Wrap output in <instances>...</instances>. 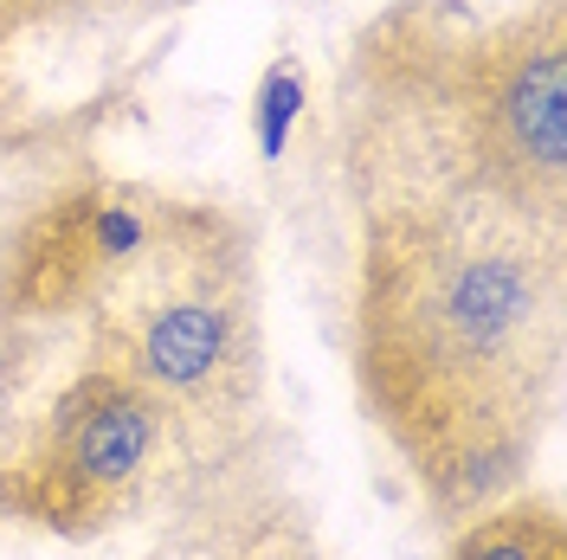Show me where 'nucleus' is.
Masks as SVG:
<instances>
[{
  "label": "nucleus",
  "instance_id": "obj_1",
  "mask_svg": "<svg viewBox=\"0 0 567 560\" xmlns=\"http://www.w3.org/2000/svg\"><path fill=\"white\" fill-rule=\"evenodd\" d=\"M349 367L445 528L529 484L561 393V219L361 129Z\"/></svg>",
  "mask_w": 567,
  "mask_h": 560
},
{
  "label": "nucleus",
  "instance_id": "obj_2",
  "mask_svg": "<svg viewBox=\"0 0 567 560\" xmlns=\"http://www.w3.org/2000/svg\"><path fill=\"white\" fill-rule=\"evenodd\" d=\"M110 367L148 386L213 477L251 464L265 297L226 207L130 180L65 187L0 251V386Z\"/></svg>",
  "mask_w": 567,
  "mask_h": 560
},
{
  "label": "nucleus",
  "instance_id": "obj_3",
  "mask_svg": "<svg viewBox=\"0 0 567 560\" xmlns=\"http://www.w3.org/2000/svg\"><path fill=\"white\" fill-rule=\"evenodd\" d=\"M374 71V104L361 110L368 136H388L425 162L452 168L509 207L561 219L567 207V20L561 0L458 33L420 84L381 52H361Z\"/></svg>",
  "mask_w": 567,
  "mask_h": 560
},
{
  "label": "nucleus",
  "instance_id": "obj_4",
  "mask_svg": "<svg viewBox=\"0 0 567 560\" xmlns=\"http://www.w3.org/2000/svg\"><path fill=\"white\" fill-rule=\"evenodd\" d=\"M181 419L110 367L0 386V509L59 541H97L207 490Z\"/></svg>",
  "mask_w": 567,
  "mask_h": 560
},
{
  "label": "nucleus",
  "instance_id": "obj_5",
  "mask_svg": "<svg viewBox=\"0 0 567 560\" xmlns=\"http://www.w3.org/2000/svg\"><path fill=\"white\" fill-rule=\"evenodd\" d=\"M181 522L200 560H329L310 509L271 477H258V464H239L194 490L181 502Z\"/></svg>",
  "mask_w": 567,
  "mask_h": 560
},
{
  "label": "nucleus",
  "instance_id": "obj_6",
  "mask_svg": "<svg viewBox=\"0 0 567 560\" xmlns=\"http://www.w3.org/2000/svg\"><path fill=\"white\" fill-rule=\"evenodd\" d=\"M445 560H567V522L548 496L516 490L452 528Z\"/></svg>",
  "mask_w": 567,
  "mask_h": 560
},
{
  "label": "nucleus",
  "instance_id": "obj_7",
  "mask_svg": "<svg viewBox=\"0 0 567 560\" xmlns=\"http://www.w3.org/2000/svg\"><path fill=\"white\" fill-rule=\"evenodd\" d=\"M297 104H303L297 65H278L265 84H258V142H265V155H278V148H284V129H290Z\"/></svg>",
  "mask_w": 567,
  "mask_h": 560
},
{
  "label": "nucleus",
  "instance_id": "obj_8",
  "mask_svg": "<svg viewBox=\"0 0 567 560\" xmlns=\"http://www.w3.org/2000/svg\"><path fill=\"white\" fill-rule=\"evenodd\" d=\"M84 7H97V0H0V45L39 33V27H59V20L84 13Z\"/></svg>",
  "mask_w": 567,
  "mask_h": 560
},
{
  "label": "nucleus",
  "instance_id": "obj_9",
  "mask_svg": "<svg viewBox=\"0 0 567 560\" xmlns=\"http://www.w3.org/2000/svg\"><path fill=\"white\" fill-rule=\"evenodd\" d=\"M148 560H200V548H194V535H187V522H175L168 535H162V548Z\"/></svg>",
  "mask_w": 567,
  "mask_h": 560
}]
</instances>
